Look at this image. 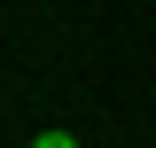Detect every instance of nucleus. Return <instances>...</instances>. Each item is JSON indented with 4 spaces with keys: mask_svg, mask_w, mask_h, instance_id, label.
Returning a JSON list of instances; mask_svg holds the SVG:
<instances>
[{
    "mask_svg": "<svg viewBox=\"0 0 156 148\" xmlns=\"http://www.w3.org/2000/svg\"><path fill=\"white\" fill-rule=\"evenodd\" d=\"M31 148H78V140H70V132H39Z\"/></svg>",
    "mask_w": 156,
    "mask_h": 148,
    "instance_id": "1",
    "label": "nucleus"
}]
</instances>
